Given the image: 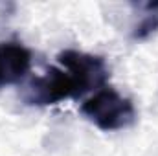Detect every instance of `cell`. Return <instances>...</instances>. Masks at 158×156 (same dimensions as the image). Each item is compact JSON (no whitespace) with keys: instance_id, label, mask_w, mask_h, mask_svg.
<instances>
[{"instance_id":"6da1fadb","label":"cell","mask_w":158,"mask_h":156,"mask_svg":"<svg viewBox=\"0 0 158 156\" xmlns=\"http://www.w3.org/2000/svg\"><path fill=\"white\" fill-rule=\"evenodd\" d=\"M81 114L105 132L127 129L136 119V110L131 99L123 97L119 92L109 86H103L94 96H90L81 105Z\"/></svg>"},{"instance_id":"7a4b0ae2","label":"cell","mask_w":158,"mask_h":156,"mask_svg":"<svg viewBox=\"0 0 158 156\" xmlns=\"http://www.w3.org/2000/svg\"><path fill=\"white\" fill-rule=\"evenodd\" d=\"M83 88L79 86L77 79L64 68H50L46 76L35 77L28 86L26 101L31 105H55L63 99L83 96Z\"/></svg>"},{"instance_id":"3957f363","label":"cell","mask_w":158,"mask_h":156,"mask_svg":"<svg viewBox=\"0 0 158 156\" xmlns=\"http://www.w3.org/2000/svg\"><path fill=\"white\" fill-rule=\"evenodd\" d=\"M59 63L66 72H70L77 79L83 92H88L92 88H103L105 81L109 79L107 64L101 57L83 53L77 50H64L59 53Z\"/></svg>"},{"instance_id":"277c9868","label":"cell","mask_w":158,"mask_h":156,"mask_svg":"<svg viewBox=\"0 0 158 156\" xmlns=\"http://www.w3.org/2000/svg\"><path fill=\"white\" fill-rule=\"evenodd\" d=\"M31 68V51L19 42L0 44V86L15 84Z\"/></svg>"},{"instance_id":"5b68a950","label":"cell","mask_w":158,"mask_h":156,"mask_svg":"<svg viewBox=\"0 0 158 156\" xmlns=\"http://www.w3.org/2000/svg\"><path fill=\"white\" fill-rule=\"evenodd\" d=\"M158 30V13H149L132 31V39L143 40L147 37H151L155 31Z\"/></svg>"}]
</instances>
